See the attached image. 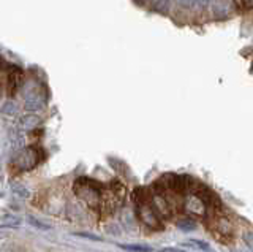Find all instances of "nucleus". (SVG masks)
I'll return each instance as SVG.
<instances>
[{
    "mask_svg": "<svg viewBox=\"0 0 253 252\" xmlns=\"http://www.w3.org/2000/svg\"><path fill=\"white\" fill-rule=\"evenodd\" d=\"M10 141H11V146L14 151H19V149L24 148V135L21 130H13L11 135H10Z\"/></svg>",
    "mask_w": 253,
    "mask_h": 252,
    "instance_id": "6e6552de",
    "label": "nucleus"
},
{
    "mask_svg": "<svg viewBox=\"0 0 253 252\" xmlns=\"http://www.w3.org/2000/svg\"><path fill=\"white\" fill-rule=\"evenodd\" d=\"M177 2L180 6H184V8H192V6L196 5L198 0H177Z\"/></svg>",
    "mask_w": 253,
    "mask_h": 252,
    "instance_id": "dca6fc26",
    "label": "nucleus"
},
{
    "mask_svg": "<svg viewBox=\"0 0 253 252\" xmlns=\"http://www.w3.org/2000/svg\"><path fill=\"white\" fill-rule=\"evenodd\" d=\"M184 211L188 212V214L203 217L206 216V211H208V204H206L198 195L192 194V195H187L184 199Z\"/></svg>",
    "mask_w": 253,
    "mask_h": 252,
    "instance_id": "20e7f679",
    "label": "nucleus"
},
{
    "mask_svg": "<svg viewBox=\"0 0 253 252\" xmlns=\"http://www.w3.org/2000/svg\"><path fill=\"white\" fill-rule=\"evenodd\" d=\"M168 3H169V0H157V5H158V8H160V6H168Z\"/></svg>",
    "mask_w": 253,
    "mask_h": 252,
    "instance_id": "a211bd4d",
    "label": "nucleus"
},
{
    "mask_svg": "<svg viewBox=\"0 0 253 252\" xmlns=\"http://www.w3.org/2000/svg\"><path fill=\"white\" fill-rule=\"evenodd\" d=\"M190 244H193V246L201 248V249H203V251H206V252H211L209 243H206V241H201V240H192V241H190Z\"/></svg>",
    "mask_w": 253,
    "mask_h": 252,
    "instance_id": "2eb2a0df",
    "label": "nucleus"
},
{
    "mask_svg": "<svg viewBox=\"0 0 253 252\" xmlns=\"http://www.w3.org/2000/svg\"><path fill=\"white\" fill-rule=\"evenodd\" d=\"M119 248L126 252H152V248L146 244H119Z\"/></svg>",
    "mask_w": 253,
    "mask_h": 252,
    "instance_id": "1a4fd4ad",
    "label": "nucleus"
},
{
    "mask_svg": "<svg viewBox=\"0 0 253 252\" xmlns=\"http://www.w3.org/2000/svg\"><path fill=\"white\" fill-rule=\"evenodd\" d=\"M76 236H81V238H87V240H93V241H103V238L95 235H89V233H76Z\"/></svg>",
    "mask_w": 253,
    "mask_h": 252,
    "instance_id": "f3484780",
    "label": "nucleus"
},
{
    "mask_svg": "<svg viewBox=\"0 0 253 252\" xmlns=\"http://www.w3.org/2000/svg\"><path fill=\"white\" fill-rule=\"evenodd\" d=\"M136 204H138V214H139L142 222H144L147 227L154 228V230H162V228H163L162 217L155 212V209L152 208L150 202H141V203H136Z\"/></svg>",
    "mask_w": 253,
    "mask_h": 252,
    "instance_id": "7ed1b4c3",
    "label": "nucleus"
},
{
    "mask_svg": "<svg viewBox=\"0 0 253 252\" xmlns=\"http://www.w3.org/2000/svg\"><path fill=\"white\" fill-rule=\"evenodd\" d=\"M27 222H29L30 225H34L35 228H40V230H49V228H51V225L43 224L42 220H38V219L34 217V216H27Z\"/></svg>",
    "mask_w": 253,
    "mask_h": 252,
    "instance_id": "4468645a",
    "label": "nucleus"
},
{
    "mask_svg": "<svg viewBox=\"0 0 253 252\" xmlns=\"http://www.w3.org/2000/svg\"><path fill=\"white\" fill-rule=\"evenodd\" d=\"M46 99L35 89H30L26 94V109L29 111H40V109L44 108Z\"/></svg>",
    "mask_w": 253,
    "mask_h": 252,
    "instance_id": "423d86ee",
    "label": "nucleus"
},
{
    "mask_svg": "<svg viewBox=\"0 0 253 252\" xmlns=\"http://www.w3.org/2000/svg\"><path fill=\"white\" fill-rule=\"evenodd\" d=\"M73 191L75 194L81 199L83 202H85L90 208L98 209L101 204V191L98 183H95L93 179L89 178H78L73 184Z\"/></svg>",
    "mask_w": 253,
    "mask_h": 252,
    "instance_id": "f257e3e1",
    "label": "nucleus"
},
{
    "mask_svg": "<svg viewBox=\"0 0 253 252\" xmlns=\"http://www.w3.org/2000/svg\"><path fill=\"white\" fill-rule=\"evenodd\" d=\"M11 192L14 195H18L19 199H29L30 197L29 189L24 184H19V183H11Z\"/></svg>",
    "mask_w": 253,
    "mask_h": 252,
    "instance_id": "9b49d317",
    "label": "nucleus"
},
{
    "mask_svg": "<svg viewBox=\"0 0 253 252\" xmlns=\"http://www.w3.org/2000/svg\"><path fill=\"white\" fill-rule=\"evenodd\" d=\"M40 122H42V119L37 116V114H26V116H22L21 117V121H19V127L22 130H34L37 129Z\"/></svg>",
    "mask_w": 253,
    "mask_h": 252,
    "instance_id": "0eeeda50",
    "label": "nucleus"
},
{
    "mask_svg": "<svg viewBox=\"0 0 253 252\" xmlns=\"http://www.w3.org/2000/svg\"><path fill=\"white\" fill-rule=\"evenodd\" d=\"M177 227L180 228V230H184V232H192L196 228V222L192 219H184V220H179Z\"/></svg>",
    "mask_w": 253,
    "mask_h": 252,
    "instance_id": "f8f14e48",
    "label": "nucleus"
},
{
    "mask_svg": "<svg viewBox=\"0 0 253 252\" xmlns=\"http://www.w3.org/2000/svg\"><path fill=\"white\" fill-rule=\"evenodd\" d=\"M244 240L247 241L249 246H252V233H247V235H245V238H244Z\"/></svg>",
    "mask_w": 253,
    "mask_h": 252,
    "instance_id": "6ab92c4d",
    "label": "nucleus"
},
{
    "mask_svg": "<svg viewBox=\"0 0 253 252\" xmlns=\"http://www.w3.org/2000/svg\"><path fill=\"white\" fill-rule=\"evenodd\" d=\"M22 80H24L22 70L18 65H11L10 70H8V86H6L8 94H10V96H14L16 91L21 88Z\"/></svg>",
    "mask_w": 253,
    "mask_h": 252,
    "instance_id": "39448f33",
    "label": "nucleus"
},
{
    "mask_svg": "<svg viewBox=\"0 0 253 252\" xmlns=\"http://www.w3.org/2000/svg\"><path fill=\"white\" fill-rule=\"evenodd\" d=\"M0 111H2L5 116H14V114H18L19 106H18V103H16V101L6 100L5 103L2 105V108H0Z\"/></svg>",
    "mask_w": 253,
    "mask_h": 252,
    "instance_id": "9d476101",
    "label": "nucleus"
},
{
    "mask_svg": "<svg viewBox=\"0 0 253 252\" xmlns=\"http://www.w3.org/2000/svg\"><path fill=\"white\" fill-rule=\"evenodd\" d=\"M2 222L5 224V225H8V227H18L19 224H21V217H18V216H13V214H3L2 216Z\"/></svg>",
    "mask_w": 253,
    "mask_h": 252,
    "instance_id": "ddd939ff",
    "label": "nucleus"
},
{
    "mask_svg": "<svg viewBox=\"0 0 253 252\" xmlns=\"http://www.w3.org/2000/svg\"><path fill=\"white\" fill-rule=\"evenodd\" d=\"M42 160V149L37 146H27L16 151L13 157V167L18 171H29L35 168Z\"/></svg>",
    "mask_w": 253,
    "mask_h": 252,
    "instance_id": "f03ea898",
    "label": "nucleus"
}]
</instances>
